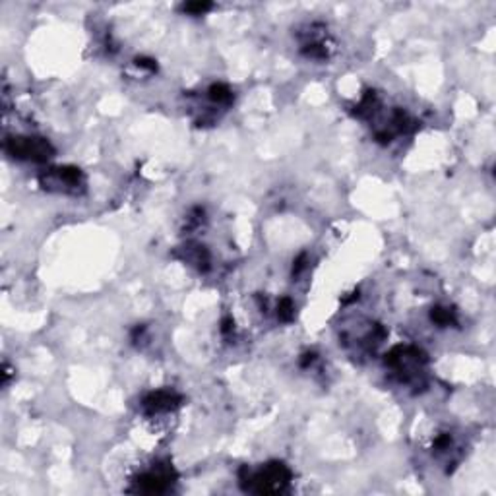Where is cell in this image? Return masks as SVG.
Returning a JSON list of instances; mask_svg holds the SVG:
<instances>
[{
    "label": "cell",
    "instance_id": "cell-1",
    "mask_svg": "<svg viewBox=\"0 0 496 496\" xmlns=\"http://www.w3.org/2000/svg\"><path fill=\"white\" fill-rule=\"evenodd\" d=\"M291 479V471L283 463H268L260 471L250 473L242 477V481H247V489L252 492H279L287 487V483Z\"/></svg>",
    "mask_w": 496,
    "mask_h": 496
},
{
    "label": "cell",
    "instance_id": "cell-2",
    "mask_svg": "<svg viewBox=\"0 0 496 496\" xmlns=\"http://www.w3.org/2000/svg\"><path fill=\"white\" fill-rule=\"evenodd\" d=\"M6 152L18 159L47 161L52 155V146L47 140L35 136H16L6 142Z\"/></svg>",
    "mask_w": 496,
    "mask_h": 496
},
{
    "label": "cell",
    "instance_id": "cell-3",
    "mask_svg": "<svg viewBox=\"0 0 496 496\" xmlns=\"http://www.w3.org/2000/svg\"><path fill=\"white\" fill-rule=\"evenodd\" d=\"M173 483V471L171 469H165V467H157V469H152L147 473L140 475L136 479V492H146V495H159V492H165V490L171 487Z\"/></svg>",
    "mask_w": 496,
    "mask_h": 496
},
{
    "label": "cell",
    "instance_id": "cell-4",
    "mask_svg": "<svg viewBox=\"0 0 496 496\" xmlns=\"http://www.w3.org/2000/svg\"><path fill=\"white\" fill-rule=\"evenodd\" d=\"M43 184L47 188L60 186V190L64 192H76L80 186H84V175L76 167H57L47 173V183Z\"/></svg>",
    "mask_w": 496,
    "mask_h": 496
},
{
    "label": "cell",
    "instance_id": "cell-5",
    "mask_svg": "<svg viewBox=\"0 0 496 496\" xmlns=\"http://www.w3.org/2000/svg\"><path fill=\"white\" fill-rule=\"evenodd\" d=\"M142 405H144L146 413H150V415L167 413V411H173V409L181 405V395H176L171 390H157V392L147 394L144 398Z\"/></svg>",
    "mask_w": 496,
    "mask_h": 496
},
{
    "label": "cell",
    "instance_id": "cell-6",
    "mask_svg": "<svg viewBox=\"0 0 496 496\" xmlns=\"http://www.w3.org/2000/svg\"><path fill=\"white\" fill-rule=\"evenodd\" d=\"M184 260L200 271H205L210 268V252L205 250V247H200L194 242L184 247Z\"/></svg>",
    "mask_w": 496,
    "mask_h": 496
},
{
    "label": "cell",
    "instance_id": "cell-7",
    "mask_svg": "<svg viewBox=\"0 0 496 496\" xmlns=\"http://www.w3.org/2000/svg\"><path fill=\"white\" fill-rule=\"evenodd\" d=\"M208 97L218 105H229L233 101V91L227 88L225 84H213L212 88L208 89Z\"/></svg>",
    "mask_w": 496,
    "mask_h": 496
},
{
    "label": "cell",
    "instance_id": "cell-8",
    "mask_svg": "<svg viewBox=\"0 0 496 496\" xmlns=\"http://www.w3.org/2000/svg\"><path fill=\"white\" fill-rule=\"evenodd\" d=\"M431 318L432 322H436L438 326H450V324H456V312L450 310V308H442V307L432 308Z\"/></svg>",
    "mask_w": 496,
    "mask_h": 496
},
{
    "label": "cell",
    "instance_id": "cell-9",
    "mask_svg": "<svg viewBox=\"0 0 496 496\" xmlns=\"http://www.w3.org/2000/svg\"><path fill=\"white\" fill-rule=\"evenodd\" d=\"M210 8H212L210 2H188V4H184L183 10L184 12H188V14L200 16V14H204V12H208Z\"/></svg>",
    "mask_w": 496,
    "mask_h": 496
},
{
    "label": "cell",
    "instance_id": "cell-10",
    "mask_svg": "<svg viewBox=\"0 0 496 496\" xmlns=\"http://www.w3.org/2000/svg\"><path fill=\"white\" fill-rule=\"evenodd\" d=\"M278 316L281 320H291L293 318V303L289 299H283L278 307Z\"/></svg>",
    "mask_w": 496,
    "mask_h": 496
}]
</instances>
